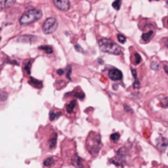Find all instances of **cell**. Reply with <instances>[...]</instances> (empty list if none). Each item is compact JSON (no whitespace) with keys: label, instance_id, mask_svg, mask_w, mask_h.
<instances>
[{"label":"cell","instance_id":"12","mask_svg":"<svg viewBox=\"0 0 168 168\" xmlns=\"http://www.w3.org/2000/svg\"><path fill=\"white\" fill-rule=\"evenodd\" d=\"M157 146L159 148V149L161 150V152H164V149L166 148L167 147V140H166V138H160L159 140L157 141Z\"/></svg>","mask_w":168,"mask_h":168},{"label":"cell","instance_id":"20","mask_svg":"<svg viewBox=\"0 0 168 168\" xmlns=\"http://www.w3.org/2000/svg\"><path fill=\"white\" fill-rule=\"evenodd\" d=\"M119 138H120V134L119 133H113V134L110 136V140H111L112 142L116 143L119 141Z\"/></svg>","mask_w":168,"mask_h":168},{"label":"cell","instance_id":"26","mask_svg":"<svg viewBox=\"0 0 168 168\" xmlns=\"http://www.w3.org/2000/svg\"><path fill=\"white\" fill-rule=\"evenodd\" d=\"M71 73H72V68H71V66H68L67 70H66V75H67L68 80H71Z\"/></svg>","mask_w":168,"mask_h":168},{"label":"cell","instance_id":"31","mask_svg":"<svg viewBox=\"0 0 168 168\" xmlns=\"http://www.w3.org/2000/svg\"><path fill=\"white\" fill-rule=\"evenodd\" d=\"M125 109H126V111H131V112H132V109H131V108H128V107H127V105H125Z\"/></svg>","mask_w":168,"mask_h":168},{"label":"cell","instance_id":"17","mask_svg":"<svg viewBox=\"0 0 168 168\" xmlns=\"http://www.w3.org/2000/svg\"><path fill=\"white\" fill-rule=\"evenodd\" d=\"M56 142H57V134H54V136L50 139L49 141V148H54L56 147Z\"/></svg>","mask_w":168,"mask_h":168},{"label":"cell","instance_id":"27","mask_svg":"<svg viewBox=\"0 0 168 168\" xmlns=\"http://www.w3.org/2000/svg\"><path fill=\"white\" fill-rule=\"evenodd\" d=\"M75 95L78 96L80 99H84L85 98V95H84V92L83 91H80V92H75Z\"/></svg>","mask_w":168,"mask_h":168},{"label":"cell","instance_id":"15","mask_svg":"<svg viewBox=\"0 0 168 168\" xmlns=\"http://www.w3.org/2000/svg\"><path fill=\"white\" fill-rule=\"evenodd\" d=\"M61 115H62L61 111H58V112H54L53 110H51V111L49 112V119H50L51 121H53V120H55L56 118L60 117Z\"/></svg>","mask_w":168,"mask_h":168},{"label":"cell","instance_id":"1","mask_svg":"<svg viewBox=\"0 0 168 168\" xmlns=\"http://www.w3.org/2000/svg\"><path fill=\"white\" fill-rule=\"evenodd\" d=\"M86 149H88L91 154H97L101 146L100 135L95 132H91L88 139H86Z\"/></svg>","mask_w":168,"mask_h":168},{"label":"cell","instance_id":"9","mask_svg":"<svg viewBox=\"0 0 168 168\" xmlns=\"http://www.w3.org/2000/svg\"><path fill=\"white\" fill-rule=\"evenodd\" d=\"M19 42H28V43H33L37 42V38L33 36H23L18 38Z\"/></svg>","mask_w":168,"mask_h":168},{"label":"cell","instance_id":"14","mask_svg":"<svg viewBox=\"0 0 168 168\" xmlns=\"http://www.w3.org/2000/svg\"><path fill=\"white\" fill-rule=\"evenodd\" d=\"M132 74H133V77H134V83H133V86L134 89H139L140 88V82H139V79H138V75L135 69H132Z\"/></svg>","mask_w":168,"mask_h":168},{"label":"cell","instance_id":"23","mask_svg":"<svg viewBox=\"0 0 168 168\" xmlns=\"http://www.w3.org/2000/svg\"><path fill=\"white\" fill-rule=\"evenodd\" d=\"M135 62H134V64L138 65V64H140L141 61H142V58H141V55L139 54V53H135Z\"/></svg>","mask_w":168,"mask_h":168},{"label":"cell","instance_id":"6","mask_svg":"<svg viewBox=\"0 0 168 168\" xmlns=\"http://www.w3.org/2000/svg\"><path fill=\"white\" fill-rule=\"evenodd\" d=\"M108 77L112 81H120L123 78V74L117 68H111L108 71Z\"/></svg>","mask_w":168,"mask_h":168},{"label":"cell","instance_id":"33","mask_svg":"<svg viewBox=\"0 0 168 168\" xmlns=\"http://www.w3.org/2000/svg\"><path fill=\"white\" fill-rule=\"evenodd\" d=\"M150 1H153V0H150ZM155 1H158V0H155Z\"/></svg>","mask_w":168,"mask_h":168},{"label":"cell","instance_id":"4","mask_svg":"<svg viewBox=\"0 0 168 168\" xmlns=\"http://www.w3.org/2000/svg\"><path fill=\"white\" fill-rule=\"evenodd\" d=\"M58 27V23H57V20L53 17H50V18L46 19L45 22L42 25V31L44 33L48 34V33H52L53 32H55V30Z\"/></svg>","mask_w":168,"mask_h":168},{"label":"cell","instance_id":"22","mask_svg":"<svg viewBox=\"0 0 168 168\" xmlns=\"http://www.w3.org/2000/svg\"><path fill=\"white\" fill-rule=\"evenodd\" d=\"M112 7L115 10H119L121 7V0H115V1L112 3Z\"/></svg>","mask_w":168,"mask_h":168},{"label":"cell","instance_id":"24","mask_svg":"<svg viewBox=\"0 0 168 168\" xmlns=\"http://www.w3.org/2000/svg\"><path fill=\"white\" fill-rule=\"evenodd\" d=\"M7 97H8V95L5 91L0 92V100H1V101H5L7 99Z\"/></svg>","mask_w":168,"mask_h":168},{"label":"cell","instance_id":"5","mask_svg":"<svg viewBox=\"0 0 168 168\" xmlns=\"http://www.w3.org/2000/svg\"><path fill=\"white\" fill-rule=\"evenodd\" d=\"M126 156V153H125V148H120L118 152H117V154H116V158L114 159H110V162H112L114 163L116 166H123L124 165V162L126 160L125 158Z\"/></svg>","mask_w":168,"mask_h":168},{"label":"cell","instance_id":"16","mask_svg":"<svg viewBox=\"0 0 168 168\" xmlns=\"http://www.w3.org/2000/svg\"><path fill=\"white\" fill-rule=\"evenodd\" d=\"M75 106H76V100H71L70 103L68 104L66 106V109H67V112L68 113H72L75 109Z\"/></svg>","mask_w":168,"mask_h":168},{"label":"cell","instance_id":"18","mask_svg":"<svg viewBox=\"0 0 168 168\" xmlns=\"http://www.w3.org/2000/svg\"><path fill=\"white\" fill-rule=\"evenodd\" d=\"M38 48H39L40 50L45 51L47 54H50V53H52V52H53V49H52V47H51V46H49V45H42V46H39Z\"/></svg>","mask_w":168,"mask_h":168},{"label":"cell","instance_id":"28","mask_svg":"<svg viewBox=\"0 0 168 168\" xmlns=\"http://www.w3.org/2000/svg\"><path fill=\"white\" fill-rule=\"evenodd\" d=\"M150 67H152L153 70H155V71H157L158 70V68H159V66H158V64L157 63H155V62H153L152 63V65H150Z\"/></svg>","mask_w":168,"mask_h":168},{"label":"cell","instance_id":"8","mask_svg":"<svg viewBox=\"0 0 168 168\" xmlns=\"http://www.w3.org/2000/svg\"><path fill=\"white\" fill-rule=\"evenodd\" d=\"M72 164L76 168H84L83 159L81 158L77 153H74V156L72 158Z\"/></svg>","mask_w":168,"mask_h":168},{"label":"cell","instance_id":"30","mask_svg":"<svg viewBox=\"0 0 168 168\" xmlns=\"http://www.w3.org/2000/svg\"><path fill=\"white\" fill-rule=\"evenodd\" d=\"M63 73H64V70H62V69L57 70V74H58V75H63Z\"/></svg>","mask_w":168,"mask_h":168},{"label":"cell","instance_id":"29","mask_svg":"<svg viewBox=\"0 0 168 168\" xmlns=\"http://www.w3.org/2000/svg\"><path fill=\"white\" fill-rule=\"evenodd\" d=\"M75 49H76L77 51H79V52H84V50L82 49V48H81V46L80 45H76V46H75Z\"/></svg>","mask_w":168,"mask_h":168},{"label":"cell","instance_id":"32","mask_svg":"<svg viewBox=\"0 0 168 168\" xmlns=\"http://www.w3.org/2000/svg\"><path fill=\"white\" fill-rule=\"evenodd\" d=\"M164 70H165V73H168V69H167V65L166 64L164 65Z\"/></svg>","mask_w":168,"mask_h":168},{"label":"cell","instance_id":"13","mask_svg":"<svg viewBox=\"0 0 168 168\" xmlns=\"http://www.w3.org/2000/svg\"><path fill=\"white\" fill-rule=\"evenodd\" d=\"M153 31H149L148 33H144L142 34V42H148L152 37L153 36Z\"/></svg>","mask_w":168,"mask_h":168},{"label":"cell","instance_id":"25","mask_svg":"<svg viewBox=\"0 0 168 168\" xmlns=\"http://www.w3.org/2000/svg\"><path fill=\"white\" fill-rule=\"evenodd\" d=\"M117 38L119 40V42H121V43H125L126 42V38L123 36V34H121V33L117 34Z\"/></svg>","mask_w":168,"mask_h":168},{"label":"cell","instance_id":"10","mask_svg":"<svg viewBox=\"0 0 168 168\" xmlns=\"http://www.w3.org/2000/svg\"><path fill=\"white\" fill-rule=\"evenodd\" d=\"M16 0H0V10L9 8L15 4Z\"/></svg>","mask_w":168,"mask_h":168},{"label":"cell","instance_id":"2","mask_svg":"<svg viewBox=\"0 0 168 168\" xmlns=\"http://www.w3.org/2000/svg\"><path fill=\"white\" fill-rule=\"evenodd\" d=\"M98 45L101 51L106 52V53L113 55H119L121 53V48L119 47V45L109 38H100L98 40Z\"/></svg>","mask_w":168,"mask_h":168},{"label":"cell","instance_id":"3","mask_svg":"<svg viewBox=\"0 0 168 168\" xmlns=\"http://www.w3.org/2000/svg\"><path fill=\"white\" fill-rule=\"evenodd\" d=\"M42 17V12L39 9H30L26 13L22 15L20 18V24L21 25H29L33 22L38 21Z\"/></svg>","mask_w":168,"mask_h":168},{"label":"cell","instance_id":"19","mask_svg":"<svg viewBox=\"0 0 168 168\" xmlns=\"http://www.w3.org/2000/svg\"><path fill=\"white\" fill-rule=\"evenodd\" d=\"M53 162H54V158L53 157H48V158H46L43 161V165L46 166V167H49V166H51L52 164H53Z\"/></svg>","mask_w":168,"mask_h":168},{"label":"cell","instance_id":"7","mask_svg":"<svg viewBox=\"0 0 168 168\" xmlns=\"http://www.w3.org/2000/svg\"><path fill=\"white\" fill-rule=\"evenodd\" d=\"M55 6L61 11H68L70 8V2L69 0H52Z\"/></svg>","mask_w":168,"mask_h":168},{"label":"cell","instance_id":"11","mask_svg":"<svg viewBox=\"0 0 168 168\" xmlns=\"http://www.w3.org/2000/svg\"><path fill=\"white\" fill-rule=\"evenodd\" d=\"M29 83H30L31 86H34V88H37V89H42V86H43L42 81H38V80L34 79V78H31L30 81H29Z\"/></svg>","mask_w":168,"mask_h":168},{"label":"cell","instance_id":"21","mask_svg":"<svg viewBox=\"0 0 168 168\" xmlns=\"http://www.w3.org/2000/svg\"><path fill=\"white\" fill-rule=\"evenodd\" d=\"M32 62H33V60L28 61V62H27V64H26V66H25V72H26L28 75H30V74H31V67H32Z\"/></svg>","mask_w":168,"mask_h":168}]
</instances>
